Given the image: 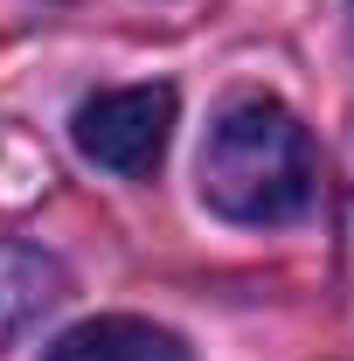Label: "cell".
Instances as JSON below:
<instances>
[{"label": "cell", "instance_id": "1", "mask_svg": "<svg viewBox=\"0 0 354 361\" xmlns=\"http://www.w3.org/2000/svg\"><path fill=\"white\" fill-rule=\"evenodd\" d=\"M319 195V153L278 97L222 104L202 139V202L229 223H299Z\"/></svg>", "mask_w": 354, "mask_h": 361}, {"label": "cell", "instance_id": "2", "mask_svg": "<svg viewBox=\"0 0 354 361\" xmlns=\"http://www.w3.org/2000/svg\"><path fill=\"white\" fill-rule=\"evenodd\" d=\"M77 153L111 167V174H153L160 153H167V133H174V90L167 84H118L97 90L77 104Z\"/></svg>", "mask_w": 354, "mask_h": 361}, {"label": "cell", "instance_id": "3", "mask_svg": "<svg viewBox=\"0 0 354 361\" xmlns=\"http://www.w3.org/2000/svg\"><path fill=\"white\" fill-rule=\"evenodd\" d=\"M42 361H195V355H188L181 334L153 326V319L97 313V319H84V326H70V334H56Z\"/></svg>", "mask_w": 354, "mask_h": 361}, {"label": "cell", "instance_id": "4", "mask_svg": "<svg viewBox=\"0 0 354 361\" xmlns=\"http://www.w3.org/2000/svg\"><path fill=\"white\" fill-rule=\"evenodd\" d=\"M56 292H63V271L49 264L42 250H28V243L0 236V341H7V334H21V326L42 313Z\"/></svg>", "mask_w": 354, "mask_h": 361}]
</instances>
